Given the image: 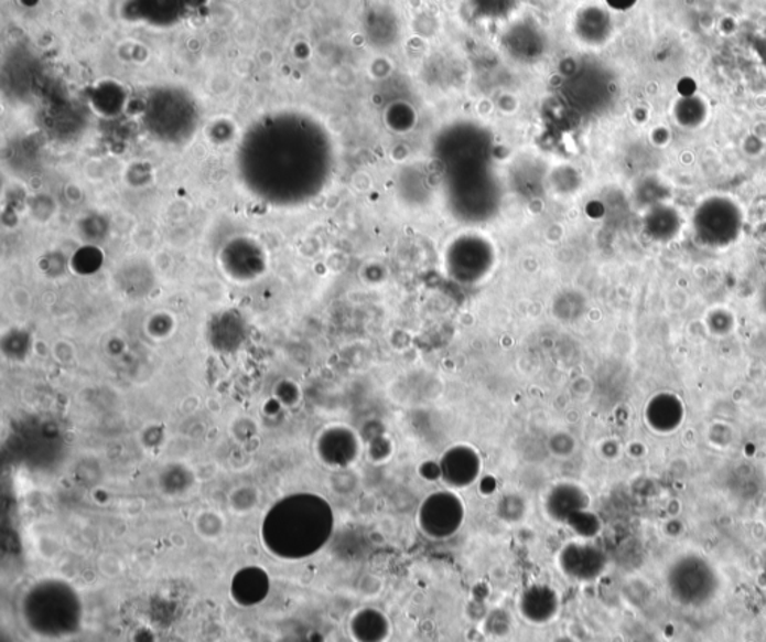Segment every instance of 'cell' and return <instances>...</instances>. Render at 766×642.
I'll list each match as a JSON object with an SVG mask.
<instances>
[{"label":"cell","instance_id":"obj_1","mask_svg":"<svg viewBox=\"0 0 766 642\" xmlns=\"http://www.w3.org/2000/svg\"><path fill=\"white\" fill-rule=\"evenodd\" d=\"M463 515V502L454 494L442 491L422 503L421 527L433 538H447L462 526Z\"/></svg>","mask_w":766,"mask_h":642},{"label":"cell","instance_id":"obj_2","mask_svg":"<svg viewBox=\"0 0 766 642\" xmlns=\"http://www.w3.org/2000/svg\"><path fill=\"white\" fill-rule=\"evenodd\" d=\"M442 472L452 485L466 486L478 475V456L468 448H454L445 456Z\"/></svg>","mask_w":766,"mask_h":642},{"label":"cell","instance_id":"obj_3","mask_svg":"<svg viewBox=\"0 0 766 642\" xmlns=\"http://www.w3.org/2000/svg\"><path fill=\"white\" fill-rule=\"evenodd\" d=\"M504 44L514 53L536 54L547 44V38L530 21H520L505 32Z\"/></svg>","mask_w":766,"mask_h":642},{"label":"cell","instance_id":"obj_4","mask_svg":"<svg viewBox=\"0 0 766 642\" xmlns=\"http://www.w3.org/2000/svg\"><path fill=\"white\" fill-rule=\"evenodd\" d=\"M515 0H472L475 15L485 20H499L508 17L514 10Z\"/></svg>","mask_w":766,"mask_h":642}]
</instances>
